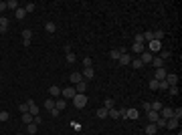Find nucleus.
Here are the masks:
<instances>
[{"mask_svg":"<svg viewBox=\"0 0 182 135\" xmlns=\"http://www.w3.org/2000/svg\"><path fill=\"white\" fill-rule=\"evenodd\" d=\"M18 109H20V113H28V103H20Z\"/></svg>","mask_w":182,"mask_h":135,"instance_id":"nucleus-43","label":"nucleus"},{"mask_svg":"<svg viewBox=\"0 0 182 135\" xmlns=\"http://www.w3.org/2000/svg\"><path fill=\"white\" fill-rule=\"evenodd\" d=\"M91 65H93V61H91V56H85V58H83V69L91 67Z\"/></svg>","mask_w":182,"mask_h":135,"instance_id":"nucleus-38","label":"nucleus"},{"mask_svg":"<svg viewBox=\"0 0 182 135\" xmlns=\"http://www.w3.org/2000/svg\"><path fill=\"white\" fill-rule=\"evenodd\" d=\"M14 16H16V20H23L24 16H26V10H24V8H20V6H18V8L14 10Z\"/></svg>","mask_w":182,"mask_h":135,"instance_id":"nucleus-15","label":"nucleus"},{"mask_svg":"<svg viewBox=\"0 0 182 135\" xmlns=\"http://www.w3.org/2000/svg\"><path fill=\"white\" fill-rule=\"evenodd\" d=\"M36 129H39V125H34V123L26 125V133H28V135H36Z\"/></svg>","mask_w":182,"mask_h":135,"instance_id":"nucleus-21","label":"nucleus"},{"mask_svg":"<svg viewBox=\"0 0 182 135\" xmlns=\"http://www.w3.org/2000/svg\"><path fill=\"white\" fill-rule=\"evenodd\" d=\"M34 8H36V6H34V2H28V4L24 6V10H26V14H28V12H34Z\"/></svg>","mask_w":182,"mask_h":135,"instance_id":"nucleus-39","label":"nucleus"},{"mask_svg":"<svg viewBox=\"0 0 182 135\" xmlns=\"http://www.w3.org/2000/svg\"><path fill=\"white\" fill-rule=\"evenodd\" d=\"M81 75H83V81H89V79H93V77H95V69H93V67L83 69V71H81Z\"/></svg>","mask_w":182,"mask_h":135,"instance_id":"nucleus-3","label":"nucleus"},{"mask_svg":"<svg viewBox=\"0 0 182 135\" xmlns=\"http://www.w3.org/2000/svg\"><path fill=\"white\" fill-rule=\"evenodd\" d=\"M160 109H162V101H152L150 103V111H158L160 113Z\"/></svg>","mask_w":182,"mask_h":135,"instance_id":"nucleus-20","label":"nucleus"},{"mask_svg":"<svg viewBox=\"0 0 182 135\" xmlns=\"http://www.w3.org/2000/svg\"><path fill=\"white\" fill-rule=\"evenodd\" d=\"M43 107H45L47 111H53V109H55V99H51V97H49V99L45 101V105H43Z\"/></svg>","mask_w":182,"mask_h":135,"instance_id":"nucleus-17","label":"nucleus"},{"mask_svg":"<svg viewBox=\"0 0 182 135\" xmlns=\"http://www.w3.org/2000/svg\"><path fill=\"white\" fill-rule=\"evenodd\" d=\"M103 107H105L107 111H109V109H114V99H105V101H103Z\"/></svg>","mask_w":182,"mask_h":135,"instance_id":"nucleus-33","label":"nucleus"},{"mask_svg":"<svg viewBox=\"0 0 182 135\" xmlns=\"http://www.w3.org/2000/svg\"><path fill=\"white\" fill-rule=\"evenodd\" d=\"M170 91V95H178V85H174V87H168Z\"/></svg>","mask_w":182,"mask_h":135,"instance_id":"nucleus-44","label":"nucleus"},{"mask_svg":"<svg viewBox=\"0 0 182 135\" xmlns=\"http://www.w3.org/2000/svg\"><path fill=\"white\" fill-rule=\"evenodd\" d=\"M45 30H47V32H55V30H57V24H55V22H47L45 24Z\"/></svg>","mask_w":182,"mask_h":135,"instance_id":"nucleus-25","label":"nucleus"},{"mask_svg":"<svg viewBox=\"0 0 182 135\" xmlns=\"http://www.w3.org/2000/svg\"><path fill=\"white\" fill-rule=\"evenodd\" d=\"M160 89H168V83H166V81H160Z\"/></svg>","mask_w":182,"mask_h":135,"instance_id":"nucleus-49","label":"nucleus"},{"mask_svg":"<svg viewBox=\"0 0 182 135\" xmlns=\"http://www.w3.org/2000/svg\"><path fill=\"white\" fill-rule=\"evenodd\" d=\"M97 117H107V109H105V107H101V109H97Z\"/></svg>","mask_w":182,"mask_h":135,"instance_id":"nucleus-40","label":"nucleus"},{"mask_svg":"<svg viewBox=\"0 0 182 135\" xmlns=\"http://www.w3.org/2000/svg\"><path fill=\"white\" fill-rule=\"evenodd\" d=\"M109 56H111V61H119V56H122V53H119L117 48H114V51L109 53Z\"/></svg>","mask_w":182,"mask_h":135,"instance_id":"nucleus-28","label":"nucleus"},{"mask_svg":"<svg viewBox=\"0 0 182 135\" xmlns=\"http://www.w3.org/2000/svg\"><path fill=\"white\" fill-rule=\"evenodd\" d=\"M16 135H23V133H16Z\"/></svg>","mask_w":182,"mask_h":135,"instance_id":"nucleus-53","label":"nucleus"},{"mask_svg":"<svg viewBox=\"0 0 182 135\" xmlns=\"http://www.w3.org/2000/svg\"><path fill=\"white\" fill-rule=\"evenodd\" d=\"M156 131H158V127H156L154 123H148V125H146V135H154Z\"/></svg>","mask_w":182,"mask_h":135,"instance_id":"nucleus-22","label":"nucleus"},{"mask_svg":"<svg viewBox=\"0 0 182 135\" xmlns=\"http://www.w3.org/2000/svg\"><path fill=\"white\" fill-rule=\"evenodd\" d=\"M142 34H144V43H146V40H148V43H150V40H154V32H152V30H148V32H142Z\"/></svg>","mask_w":182,"mask_h":135,"instance_id":"nucleus-30","label":"nucleus"},{"mask_svg":"<svg viewBox=\"0 0 182 135\" xmlns=\"http://www.w3.org/2000/svg\"><path fill=\"white\" fill-rule=\"evenodd\" d=\"M148 87H150L152 91H158V89H160V83H158V81H154V79H152V81H150V85H148Z\"/></svg>","mask_w":182,"mask_h":135,"instance_id":"nucleus-35","label":"nucleus"},{"mask_svg":"<svg viewBox=\"0 0 182 135\" xmlns=\"http://www.w3.org/2000/svg\"><path fill=\"white\" fill-rule=\"evenodd\" d=\"M146 117H148L150 123H156V121H158V117H160V113L158 111H148V113H146Z\"/></svg>","mask_w":182,"mask_h":135,"instance_id":"nucleus-12","label":"nucleus"},{"mask_svg":"<svg viewBox=\"0 0 182 135\" xmlns=\"http://www.w3.org/2000/svg\"><path fill=\"white\" fill-rule=\"evenodd\" d=\"M107 117H111V119H119V111H117V109H109V111H107Z\"/></svg>","mask_w":182,"mask_h":135,"instance_id":"nucleus-27","label":"nucleus"},{"mask_svg":"<svg viewBox=\"0 0 182 135\" xmlns=\"http://www.w3.org/2000/svg\"><path fill=\"white\" fill-rule=\"evenodd\" d=\"M142 107H144V111H146V113L150 111V103H142Z\"/></svg>","mask_w":182,"mask_h":135,"instance_id":"nucleus-50","label":"nucleus"},{"mask_svg":"<svg viewBox=\"0 0 182 135\" xmlns=\"http://www.w3.org/2000/svg\"><path fill=\"white\" fill-rule=\"evenodd\" d=\"M65 101H67V99H63V97L57 99V101H55V109H57V111H63V109H65Z\"/></svg>","mask_w":182,"mask_h":135,"instance_id":"nucleus-19","label":"nucleus"},{"mask_svg":"<svg viewBox=\"0 0 182 135\" xmlns=\"http://www.w3.org/2000/svg\"><path fill=\"white\" fill-rule=\"evenodd\" d=\"M156 127H158V129H162V127H166V119H164V117H158V121H156Z\"/></svg>","mask_w":182,"mask_h":135,"instance_id":"nucleus-31","label":"nucleus"},{"mask_svg":"<svg viewBox=\"0 0 182 135\" xmlns=\"http://www.w3.org/2000/svg\"><path fill=\"white\" fill-rule=\"evenodd\" d=\"M162 51V43L160 40H150V53H160Z\"/></svg>","mask_w":182,"mask_h":135,"instance_id":"nucleus-7","label":"nucleus"},{"mask_svg":"<svg viewBox=\"0 0 182 135\" xmlns=\"http://www.w3.org/2000/svg\"><path fill=\"white\" fill-rule=\"evenodd\" d=\"M26 103H28V113H31L33 117H34V115H39V113H41V109H39V105H36V103H34L33 99H31V101H26Z\"/></svg>","mask_w":182,"mask_h":135,"instance_id":"nucleus-5","label":"nucleus"},{"mask_svg":"<svg viewBox=\"0 0 182 135\" xmlns=\"http://www.w3.org/2000/svg\"><path fill=\"white\" fill-rule=\"evenodd\" d=\"M31 36H33V30H31V28H24L23 30V38L26 40V43H31Z\"/></svg>","mask_w":182,"mask_h":135,"instance_id":"nucleus-24","label":"nucleus"},{"mask_svg":"<svg viewBox=\"0 0 182 135\" xmlns=\"http://www.w3.org/2000/svg\"><path fill=\"white\" fill-rule=\"evenodd\" d=\"M166 75H168V73H166V71H164V69H156V71H154V81H164L166 79Z\"/></svg>","mask_w":182,"mask_h":135,"instance_id":"nucleus-6","label":"nucleus"},{"mask_svg":"<svg viewBox=\"0 0 182 135\" xmlns=\"http://www.w3.org/2000/svg\"><path fill=\"white\" fill-rule=\"evenodd\" d=\"M81 81H83V75H81L79 71L71 73V83H73V85H77V83H81Z\"/></svg>","mask_w":182,"mask_h":135,"instance_id":"nucleus-10","label":"nucleus"},{"mask_svg":"<svg viewBox=\"0 0 182 135\" xmlns=\"http://www.w3.org/2000/svg\"><path fill=\"white\" fill-rule=\"evenodd\" d=\"M117 63H119L122 67H127V65L132 63V55H127V53H125V55H122V56H119V61H117Z\"/></svg>","mask_w":182,"mask_h":135,"instance_id":"nucleus-8","label":"nucleus"},{"mask_svg":"<svg viewBox=\"0 0 182 135\" xmlns=\"http://www.w3.org/2000/svg\"><path fill=\"white\" fill-rule=\"evenodd\" d=\"M138 117H140L138 109H127V119H138Z\"/></svg>","mask_w":182,"mask_h":135,"instance_id":"nucleus-23","label":"nucleus"},{"mask_svg":"<svg viewBox=\"0 0 182 135\" xmlns=\"http://www.w3.org/2000/svg\"><path fill=\"white\" fill-rule=\"evenodd\" d=\"M75 91H77V93H85V91H87V81L77 83V85H75Z\"/></svg>","mask_w":182,"mask_h":135,"instance_id":"nucleus-16","label":"nucleus"},{"mask_svg":"<svg viewBox=\"0 0 182 135\" xmlns=\"http://www.w3.org/2000/svg\"><path fill=\"white\" fill-rule=\"evenodd\" d=\"M49 113H51L53 117H59V113H61V111H57V109H53V111H49Z\"/></svg>","mask_w":182,"mask_h":135,"instance_id":"nucleus-51","label":"nucleus"},{"mask_svg":"<svg viewBox=\"0 0 182 135\" xmlns=\"http://www.w3.org/2000/svg\"><path fill=\"white\" fill-rule=\"evenodd\" d=\"M67 63H69V65L75 63V55H73V53H67Z\"/></svg>","mask_w":182,"mask_h":135,"instance_id":"nucleus-42","label":"nucleus"},{"mask_svg":"<svg viewBox=\"0 0 182 135\" xmlns=\"http://www.w3.org/2000/svg\"><path fill=\"white\" fill-rule=\"evenodd\" d=\"M8 22H10L8 18H4V16H0V24H2V26H6V28H8Z\"/></svg>","mask_w":182,"mask_h":135,"instance_id":"nucleus-45","label":"nucleus"},{"mask_svg":"<svg viewBox=\"0 0 182 135\" xmlns=\"http://www.w3.org/2000/svg\"><path fill=\"white\" fill-rule=\"evenodd\" d=\"M160 53H162V55H160L162 61H164V58H170V53H168V51H160Z\"/></svg>","mask_w":182,"mask_h":135,"instance_id":"nucleus-46","label":"nucleus"},{"mask_svg":"<svg viewBox=\"0 0 182 135\" xmlns=\"http://www.w3.org/2000/svg\"><path fill=\"white\" fill-rule=\"evenodd\" d=\"M119 117H124V119H127V109H122V111H119Z\"/></svg>","mask_w":182,"mask_h":135,"instance_id":"nucleus-48","label":"nucleus"},{"mask_svg":"<svg viewBox=\"0 0 182 135\" xmlns=\"http://www.w3.org/2000/svg\"><path fill=\"white\" fill-rule=\"evenodd\" d=\"M49 93H51L53 97H59V95H61V89H59V87H51V89H49Z\"/></svg>","mask_w":182,"mask_h":135,"instance_id":"nucleus-36","label":"nucleus"},{"mask_svg":"<svg viewBox=\"0 0 182 135\" xmlns=\"http://www.w3.org/2000/svg\"><path fill=\"white\" fill-rule=\"evenodd\" d=\"M152 58H154V55H152L150 51H144V53L140 55V61H142V65H150V63H152Z\"/></svg>","mask_w":182,"mask_h":135,"instance_id":"nucleus-4","label":"nucleus"},{"mask_svg":"<svg viewBox=\"0 0 182 135\" xmlns=\"http://www.w3.org/2000/svg\"><path fill=\"white\" fill-rule=\"evenodd\" d=\"M178 123H180V119H174V117L166 119V127H168V129H176V127H178Z\"/></svg>","mask_w":182,"mask_h":135,"instance_id":"nucleus-13","label":"nucleus"},{"mask_svg":"<svg viewBox=\"0 0 182 135\" xmlns=\"http://www.w3.org/2000/svg\"><path fill=\"white\" fill-rule=\"evenodd\" d=\"M23 121H24L26 125L33 123V115H31V113H23Z\"/></svg>","mask_w":182,"mask_h":135,"instance_id":"nucleus-34","label":"nucleus"},{"mask_svg":"<svg viewBox=\"0 0 182 135\" xmlns=\"http://www.w3.org/2000/svg\"><path fill=\"white\" fill-rule=\"evenodd\" d=\"M4 10H8V6H6V2H0V14H2Z\"/></svg>","mask_w":182,"mask_h":135,"instance_id":"nucleus-47","label":"nucleus"},{"mask_svg":"<svg viewBox=\"0 0 182 135\" xmlns=\"http://www.w3.org/2000/svg\"><path fill=\"white\" fill-rule=\"evenodd\" d=\"M71 101H73V105H75L77 109H83V107L87 105V97H85V93H77Z\"/></svg>","mask_w":182,"mask_h":135,"instance_id":"nucleus-1","label":"nucleus"},{"mask_svg":"<svg viewBox=\"0 0 182 135\" xmlns=\"http://www.w3.org/2000/svg\"><path fill=\"white\" fill-rule=\"evenodd\" d=\"M166 83H168V87H174V85H178V75H166Z\"/></svg>","mask_w":182,"mask_h":135,"instance_id":"nucleus-9","label":"nucleus"},{"mask_svg":"<svg viewBox=\"0 0 182 135\" xmlns=\"http://www.w3.org/2000/svg\"><path fill=\"white\" fill-rule=\"evenodd\" d=\"M134 43H140V45H144V34H142V32H138L136 36H134Z\"/></svg>","mask_w":182,"mask_h":135,"instance_id":"nucleus-37","label":"nucleus"},{"mask_svg":"<svg viewBox=\"0 0 182 135\" xmlns=\"http://www.w3.org/2000/svg\"><path fill=\"white\" fill-rule=\"evenodd\" d=\"M6 6H8L10 10H16V8H18V2H16V0H8V2H6Z\"/></svg>","mask_w":182,"mask_h":135,"instance_id":"nucleus-32","label":"nucleus"},{"mask_svg":"<svg viewBox=\"0 0 182 135\" xmlns=\"http://www.w3.org/2000/svg\"><path fill=\"white\" fill-rule=\"evenodd\" d=\"M61 95H63V99H73L77 95V91H75V87H65V89H61Z\"/></svg>","mask_w":182,"mask_h":135,"instance_id":"nucleus-2","label":"nucleus"},{"mask_svg":"<svg viewBox=\"0 0 182 135\" xmlns=\"http://www.w3.org/2000/svg\"><path fill=\"white\" fill-rule=\"evenodd\" d=\"M160 117L170 119V117H172V107H162V109H160Z\"/></svg>","mask_w":182,"mask_h":135,"instance_id":"nucleus-11","label":"nucleus"},{"mask_svg":"<svg viewBox=\"0 0 182 135\" xmlns=\"http://www.w3.org/2000/svg\"><path fill=\"white\" fill-rule=\"evenodd\" d=\"M178 135H180V133H178Z\"/></svg>","mask_w":182,"mask_h":135,"instance_id":"nucleus-54","label":"nucleus"},{"mask_svg":"<svg viewBox=\"0 0 182 135\" xmlns=\"http://www.w3.org/2000/svg\"><path fill=\"white\" fill-rule=\"evenodd\" d=\"M134 69H144V65H142V61L140 58H132V63H130Z\"/></svg>","mask_w":182,"mask_h":135,"instance_id":"nucleus-26","label":"nucleus"},{"mask_svg":"<svg viewBox=\"0 0 182 135\" xmlns=\"http://www.w3.org/2000/svg\"><path fill=\"white\" fill-rule=\"evenodd\" d=\"M6 30H8V28H6V26H2V24H0V34H4V32H6Z\"/></svg>","mask_w":182,"mask_h":135,"instance_id":"nucleus-52","label":"nucleus"},{"mask_svg":"<svg viewBox=\"0 0 182 135\" xmlns=\"http://www.w3.org/2000/svg\"><path fill=\"white\" fill-rule=\"evenodd\" d=\"M8 111H0V121H8Z\"/></svg>","mask_w":182,"mask_h":135,"instance_id":"nucleus-41","label":"nucleus"},{"mask_svg":"<svg viewBox=\"0 0 182 135\" xmlns=\"http://www.w3.org/2000/svg\"><path fill=\"white\" fill-rule=\"evenodd\" d=\"M152 65L156 69H164V61H162L160 56H154V58H152Z\"/></svg>","mask_w":182,"mask_h":135,"instance_id":"nucleus-18","label":"nucleus"},{"mask_svg":"<svg viewBox=\"0 0 182 135\" xmlns=\"http://www.w3.org/2000/svg\"><path fill=\"white\" fill-rule=\"evenodd\" d=\"M144 51H146V46L140 45V43H134V45H132V53H138V55H142Z\"/></svg>","mask_w":182,"mask_h":135,"instance_id":"nucleus-14","label":"nucleus"},{"mask_svg":"<svg viewBox=\"0 0 182 135\" xmlns=\"http://www.w3.org/2000/svg\"><path fill=\"white\" fill-rule=\"evenodd\" d=\"M162 38H164V30H154V40L162 43Z\"/></svg>","mask_w":182,"mask_h":135,"instance_id":"nucleus-29","label":"nucleus"}]
</instances>
